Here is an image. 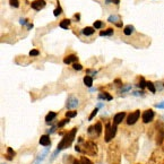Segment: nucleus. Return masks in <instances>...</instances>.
I'll use <instances>...</instances> for the list:
<instances>
[{
    "mask_svg": "<svg viewBox=\"0 0 164 164\" xmlns=\"http://www.w3.org/2000/svg\"><path fill=\"white\" fill-rule=\"evenodd\" d=\"M125 117H126V113L125 112L117 113V114L114 115V118H113V123H114L115 126L119 125V123H121V121L125 119Z\"/></svg>",
    "mask_w": 164,
    "mask_h": 164,
    "instance_id": "obj_5",
    "label": "nucleus"
},
{
    "mask_svg": "<svg viewBox=\"0 0 164 164\" xmlns=\"http://www.w3.org/2000/svg\"><path fill=\"white\" fill-rule=\"evenodd\" d=\"M31 6H32V8H34L35 10H40L45 6V2H44V0H35V1L32 2Z\"/></svg>",
    "mask_w": 164,
    "mask_h": 164,
    "instance_id": "obj_6",
    "label": "nucleus"
},
{
    "mask_svg": "<svg viewBox=\"0 0 164 164\" xmlns=\"http://www.w3.org/2000/svg\"><path fill=\"white\" fill-rule=\"evenodd\" d=\"M76 132H77V128H74L70 132H68V134L62 138V140L60 142V144L58 145V150H62V148H65V147L69 146V145L73 143L74 137H75V134H76Z\"/></svg>",
    "mask_w": 164,
    "mask_h": 164,
    "instance_id": "obj_1",
    "label": "nucleus"
},
{
    "mask_svg": "<svg viewBox=\"0 0 164 164\" xmlns=\"http://www.w3.org/2000/svg\"><path fill=\"white\" fill-rule=\"evenodd\" d=\"M78 104V101L75 97H69L67 101V108H74V106H77Z\"/></svg>",
    "mask_w": 164,
    "mask_h": 164,
    "instance_id": "obj_9",
    "label": "nucleus"
},
{
    "mask_svg": "<svg viewBox=\"0 0 164 164\" xmlns=\"http://www.w3.org/2000/svg\"><path fill=\"white\" fill-rule=\"evenodd\" d=\"M138 85H139V87H140V88H144L145 86H147V83H146V82L144 81V79L142 78V79H140V83L138 84Z\"/></svg>",
    "mask_w": 164,
    "mask_h": 164,
    "instance_id": "obj_27",
    "label": "nucleus"
},
{
    "mask_svg": "<svg viewBox=\"0 0 164 164\" xmlns=\"http://www.w3.org/2000/svg\"><path fill=\"white\" fill-rule=\"evenodd\" d=\"M69 24H70V19H64V20L60 22V27H61V28L67 29V27L69 26Z\"/></svg>",
    "mask_w": 164,
    "mask_h": 164,
    "instance_id": "obj_14",
    "label": "nucleus"
},
{
    "mask_svg": "<svg viewBox=\"0 0 164 164\" xmlns=\"http://www.w3.org/2000/svg\"><path fill=\"white\" fill-rule=\"evenodd\" d=\"M10 6H12V7H15V8H17L18 6H19L18 0H10Z\"/></svg>",
    "mask_w": 164,
    "mask_h": 164,
    "instance_id": "obj_25",
    "label": "nucleus"
},
{
    "mask_svg": "<svg viewBox=\"0 0 164 164\" xmlns=\"http://www.w3.org/2000/svg\"><path fill=\"white\" fill-rule=\"evenodd\" d=\"M115 132H117V127H115V125L111 126V123H106V126H105V142H110V140L115 136Z\"/></svg>",
    "mask_w": 164,
    "mask_h": 164,
    "instance_id": "obj_2",
    "label": "nucleus"
},
{
    "mask_svg": "<svg viewBox=\"0 0 164 164\" xmlns=\"http://www.w3.org/2000/svg\"><path fill=\"white\" fill-rule=\"evenodd\" d=\"M19 23H20L22 25H25V24H26V19H24V18H20V19H19Z\"/></svg>",
    "mask_w": 164,
    "mask_h": 164,
    "instance_id": "obj_31",
    "label": "nucleus"
},
{
    "mask_svg": "<svg viewBox=\"0 0 164 164\" xmlns=\"http://www.w3.org/2000/svg\"><path fill=\"white\" fill-rule=\"evenodd\" d=\"M74 164H83V162H82V161H77V160H76V161H74Z\"/></svg>",
    "mask_w": 164,
    "mask_h": 164,
    "instance_id": "obj_33",
    "label": "nucleus"
},
{
    "mask_svg": "<svg viewBox=\"0 0 164 164\" xmlns=\"http://www.w3.org/2000/svg\"><path fill=\"white\" fill-rule=\"evenodd\" d=\"M76 114H77L76 111H67L66 117L67 118H74V117H76Z\"/></svg>",
    "mask_w": 164,
    "mask_h": 164,
    "instance_id": "obj_19",
    "label": "nucleus"
},
{
    "mask_svg": "<svg viewBox=\"0 0 164 164\" xmlns=\"http://www.w3.org/2000/svg\"><path fill=\"white\" fill-rule=\"evenodd\" d=\"M77 57L75 56V54H70V56H68V57H66V58L64 59V62L65 64H71V62H74V64H75V62L77 61Z\"/></svg>",
    "mask_w": 164,
    "mask_h": 164,
    "instance_id": "obj_7",
    "label": "nucleus"
},
{
    "mask_svg": "<svg viewBox=\"0 0 164 164\" xmlns=\"http://www.w3.org/2000/svg\"><path fill=\"white\" fill-rule=\"evenodd\" d=\"M134 31H135V27L132 26V25H127V26L125 27V29H123V33H125L126 35H130L134 33Z\"/></svg>",
    "mask_w": 164,
    "mask_h": 164,
    "instance_id": "obj_10",
    "label": "nucleus"
},
{
    "mask_svg": "<svg viewBox=\"0 0 164 164\" xmlns=\"http://www.w3.org/2000/svg\"><path fill=\"white\" fill-rule=\"evenodd\" d=\"M95 131H96V134H97V135H100L101 131H102V126H101L100 122L95 125Z\"/></svg>",
    "mask_w": 164,
    "mask_h": 164,
    "instance_id": "obj_20",
    "label": "nucleus"
},
{
    "mask_svg": "<svg viewBox=\"0 0 164 164\" xmlns=\"http://www.w3.org/2000/svg\"><path fill=\"white\" fill-rule=\"evenodd\" d=\"M7 151H8V153H9L10 155H12V156H14V155H15V152L11 150V148H10V147H8V150H7Z\"/></svg>",
    "mask_w": 164,
    "mask_h": 164,
    "instance_id": "obj_30",
    "label": "nucleus"
},
{
    "mask_svg": "<svg viewBox=\"0 0 164 164\" xmlns=\"http://www.w3.org/2000/svg\"><path fill=\"white\" fill-rule=\"evenodd\" d=\"M39 54H40V51L39 50H36V49L31 50V51H29V56L31 57H35V56H39Z\"/></svg>",
    "mask_w": 164,
    "mask_h": 164,
    "instance_id": "obj_24",
    "label": "nucleus"
},
{
    "mask_svg": "<svg viewBox=\"0 0 164 164\" xmlns=\"http://www.w3.org/2000/svg\"><path fill=\"white\" fill-rule=\"evenodd\" d=\"M84 84H85L87 87H91L93 85V78L91 76H85L84 77Z\"/></svg>",
    "mask_w": 164,
    "mask_h": 164,
    "instance_id": "obj_11",
    "label": "nucleus"
},
{
    "mask_svg": "<svg viewBox=\"0 0 164 164\" xmlns=\"http://www.w3.org/2000/svg\"><path fill=\"white\" fill-rule=\"evenodd\" d=\"M102 26H103V23L101 22V20H96V22L94 23V28H96V29L101 28Z\"/></svg>",
    "mask_w": 164,
    "mask_h": 164,
    "instance_id": "obj_23",
    "label": "nucleus"
},
{
    "mask_svg": "<svg viewBox=\"0 0 164 164\" xmlns=\"http://www.w3.org/2000/svg\"><path fill=\"white\" fill-rule=\"evenodd\" d=\"M112 2H113V3H115V5H119L120 0H112Z\"/></svg>",
    "mask_w": 164,
    "mask_h": 164,
    "instance_id": "obj_32",
    "label": "nucleus"
},
{
    "mask_svg": "<svg viewBox=\"0 0 164 164\" xmlns=\"http://www.w3.org/2000/svg\"><path fill=\"white\" fill-rule=\"evenodd\" d=\"M98 97H100V98H106V100H112V96L109 95L106 92H104L103 94H100V95H98Z\"/></svg>",
    "mask_w": 164,
    "mask_h": 164,
    "instance_id": "obj_18",
    "label": "nucleus"
},
{
    "mask_svg": "<svg viewBox=\"0 0 164 164\" xmlns=\"http://www.w3.org/2000/svg\"><path fill=\"white\" fill-rule=\"evenodd\" d=\"M73 68L75 69V70H82V69H83V66H82L81 64L75 62V64H73Z\"/></svg>",
    "mask_w": 164,
    "mask_h": 164,
    "instance_id": "obj_22",
    "label": "nucleus"
},
{
    "mask_svg": "<svg viewBox=\"0 0 164 164\" xmlns=\"http://www.w3.org/2000/svg\"><path fill=\"white\" fill-rule=\"evenodd\" d=\"M97 111H98L97 109H95V110H94L93 112L91 113V115H89V118H88V120H92V119H93V118H94V117H95V115H96V113H97Z\"/></svg>",
    "mask_w": 164,
    "mask_h": 164,
    "instance_id": "obj_28",
    "label": "nucleus"
},
{
    "mask_svg": "<svg viewBox=\"0 0 164 164\" xmlns=\"http://www.w3.org/2000/svg\"><path fill=\"white\" fill-rule=\"evenodd\" d=\"M56 117H57L56 112H49L47 114V117H45V121H47V122H50V121H52Z\"/></svg>",
    "mask_w": 164,
    "mask_h": 164,
    "instance_id": "obj_13",
    "label": "nucleus"
},
{
    "mask_svg": "<svg viewBox=\"0 0 164 164\" xmlns=\"http://www.w3.org/2000/svg\"><path fill=\"white\" fill-rule=\"evenodd\" d=\"M94 27H85V28L83 29V34L84 35H92L94 33Z\"/></svg>",
    "mask_w": 164,
    "mask_h": 164,
    "instance_id": "obj_12",
    "label": "nucleus"
},
{
    "mask_svg": "<svg viewBox=\"0 0 164 164\" xmlns=\"http://www.w3.org/2000/svg\"><path fill=\"white\" fill-rule=\"evenodd\" d=\"M113 34V29L112 28H108L106 31H102L100 33L101 36H105V35H112Z\"/></svg>",
    "mask_w": 164,
    "mask_h": 164,
    "instance_id": "obj_15",
    "label": "nucleus"
},
{
    "mask_svg": "<svg viewBox=\"0 0 164 164\" xmlns=\"http://www.w3.org/2000/svg\"><path fill=\"white\" fill-rule=\"evenodd\" d=\"M82 162H83V164H93L88 159H86V157H83V159H82Z\"/></svg>",
    "mask_w": 164,
    "mask_h": 164,
    "instance_id": "obj_29",
    "label": "nucleus"
},
{
    "mask_svg": "<svg viewBox=\"0 0 164 164\" xmlns=\"http://www.w3.org/2000/svg\"><path fill=\"white\" fill-rule=\"evenodd\" d=\"M148 89H150L152 93H155L156 92V89H155V86H154V84L152 83V82H147V86H146Z\"/></svg>",
    "mask_w": 164,
    "mask_h": 164,
    "instance_id": "obj_16",
    "label": "nucleus"
},
{
    "mask_svg": "<svg viewBox=\"0 0 164 164\" xmlns=\"http://www.w3.org/2000/svg\"><path fill=\"white\" fill-rule=\"evenodd\" d=\"M40 144L43 145V146H48V145H50V137H49V135L41 136V138H40Z\"/></svg>",
    "mask_w": 164,
    "mask_h": 164,
    "instance_id": "obj_8",
    "label": "nucleus"
},
{
    "mask_svg": "<svg viewBox=\"0 0 164 164\" xmlns=\"http://www.w3.org/2000/svg\"><path fill=\"white\" fill-rule=\"evenodd\" d=\"M139 117H140V112H139V110H137V111H135V112L130 113V114L128 115L127 123H128V125H134V123L137 122V120L139 119Z\"/></svg>",
    "mask_w": 164,
    "mask_h": 164,
    "instance_id": "obj_3",
    "label": "nucleus"
},
{
    "mask_svg": "<svg viewBox=\"0 0 164 164\" xmlns=\"http://www.w3.org/2000/svg\"><path fill=\"white\" fill-rule=\"evenodd\" d=\"M108 20L110 23H117V20H119V16H117V15H112V16H110V17L108 18Z\"/></svg>",
    "mask_w": 164,
    "mask_h": 164,
    "instance_id": "obj_17",
    "label": "nucleus"
},
{
    "mask_svg": "<svg viewBox=\"0 0 164 164\" xmlns=\"http://www.w3.org/2000/svg\"><path fill=\"white\" fill-rule=\"evenodd\" d=\"M61 11H62V9H61V7L60 6H58V7L54 9V11H53V15L54 16H59V15L61 14Z\"/></svg>",
    "mask_w": 164,
    "mask_h": 164,
    "instance_id": "obj_21",
    "label": "nucleus"
},
{
    "mask_svg": "<svg viewBox=\"0 0 164 164\" xmlns=\"http://www.w3.org/2000/svg\"><path fill=\"white\" fill-rule=\"evenodd\" d=\"M153 118H154V112L153 110H147L143 113V121L145 123H148L153 120Z\"/></svg>",
    "mask_w": 164,
    "mask_h": 164,
    "instance_id": "obj_4",
    "label": "nucleus"
},
{
    "mask_svg": "<svg viewBox=\"0 0 164 164\" xmlns=\"http://www.w3.org/2000/svg\"><path fill=\"white\" fill-rule=\"evenodd\" d=\"M68 122H69V119H68V118H67V119H64V120H62L61 122L58 125V127H64V126L66 125V123H68Z\"/></svg>",
    "mask_w": 164,
    "mask_h": 164,
    "instance_id": "obj_26",
    "label": "nucleus"
}]
</instances>
